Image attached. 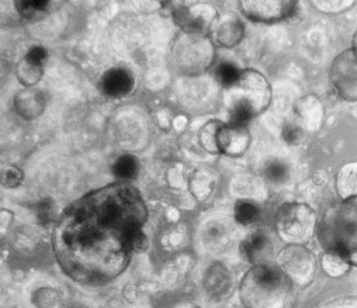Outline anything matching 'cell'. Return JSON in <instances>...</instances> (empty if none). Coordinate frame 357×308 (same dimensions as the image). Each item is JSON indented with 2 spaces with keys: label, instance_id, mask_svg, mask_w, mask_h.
Instances as JSON below:
<instances>
[{
  "label": "cell",
  "instance_id": "1",
  "mask_svg": "<svg viewBox=\"0 0 357 308\" xmlns=\"http://www.w3.org/2000/svg\"><path fill=\"white\" fill-rule=\"evenodd\" d=\"M148 210L133 186L112 184L84 195L65 210L54 227L53 246L61 268L82 284L97 286L128 267L134 237Z\"/></svg>",
  "mask_w": 357,
  "mask_h": 308
},
{
  "label": "cell",
  "instance_id": "2",
  "mask_svg": "<svg viewBox=\"0 0 357 308\" xmlns=\"http://www.w3.org/2000/svg\"><path fill=\"white\" fill-rule=\"evenodd\" d=\"M318 233L324 249L357 265V197L333 205Z\"/></svg>",
  "mask_w": 357,
  "mask_h": 308
},
{
  "label": "cell",
  "instance_id": "3",
  "mask_svg": "<svg viewBox=\"0 0 357 308\" xmlns=\"http://www.w3.org/2000/svg\"><path fill=\"white\" fill-rule=\"evenodd\" d=\"M331 81L338 95L357 101V49L352 47L338 54L331 68Z\"/></svg>",
  "mask_w": 357,
  "mask_h": 308
},
{
  "label": "cell",
  "instance_id": "4",
  "mask_svg": "<svg viewBox=\"0 0 357 308\" xmlns=\"http://www.w3.org/2000/svg\"><path fill=\"white\" fill-rule=\"evenodd\" d=\"M234 86L239 88L246 95L234 102H241L251 107L255 114L264 110L269 105L271 87L260 73L253 71L243 72Z\"/></svg>",
  "mask_w": 357,
  "mask_h": 308
},
{
  "label": "cell",
  "instance_id": "5",
  "mask_svg": "<svg viewBox=\"0 0 357 308\" xmlns=\"http://www.w3.org/2000/svg\"><path fill=\"white\" fill-rule=\"evenodd\" d=\"M239 4L246 17L261 22L283 20L292 15L296 8L295 2L284 0H252Z\"/></svg>",
  "mask_w": 357,
  "mask_h": 308
},
{
  "label": "cell",
  "instance_id": "6",
  "mask_svg": "<svg viewBox=\"0 0 357 308\" xmlns=\"http://www.w3.org/2000/svg\"><path fill=\"white\" fill-rule=\"evenodd\" d=\"M250 139L246 127L222 125L218 135V148L227 155L237 157L247 151Z\"/></svg>",
  "mask_w": 357,
  "mask_h": 308
},
{
  "label": "cell",
  "instance_id": "7",
  "mask_svg": "<svg viewBox=\"0 0 357 308\" xmlns=\"http://www.w3.org/2000/svg\"><path fill=\"white\" fill-rule=\"evenodd\" d=\"M102 91L112 98H121L132 90L134 78L128 70L112 68L105 74L101 81Z\"/></svg>",
  "mask_w": 357,
  "mask_h": 308
},
{
  "label": "cell",
  "instance_id": "8",
  "mask_svg": "<svg viewBox=\"0 0 357 308\" xmlns=\"http://www.w3.org/2000/svg\"><path fill=\"white\" fill-rule=\"evenodd\" d=\"M229 279L227 270L222 265L215 264L206 273V288L213 296L220 295L227 291Z\"/></svg>",
  "mask_w": 357,
  "mask_h": 308
},
{
  "label": "cell",
  "instance_id": "9",
  "mask_svg": "<svg viewBox=\"0 0 357 308\" xmlns=\"http://www.w3.org/2000/svg\"><path fill=\"white\" fill-rule=\"evenodd\" d=\"M139 170V161L133 155L126 154L117 158L112 171L116 178L122 180H131L136 178Z\"/></svg>",
  "mask_w": 357,
  "mask_h": 308
},
{
  "label": "cell",
  "instance_id": "10",
  "mask_svg": "<svg viewBox=\"0 0 357 308\" xmlns=\"http://www.w3.org/2000/svg\"><path fill=\"white\" fill-rule=\"evenodd\" d=\"M243 35V26L238 21H228L220 26L218 39L225 47H232L238 43Z\"/></svg>",
  "mask_w": 357,
  "mask_h": 308
},
{
  "label": "cell",
  "instance_id": "11",
  "mask_svg": "<svg viewBox=\"0 0 357 308\" xmlns=\"http://www.w3.org/2000/svg\"><path fill=\"white\" fill-rule=\"evenodd\" d=\"M252 277L261 287L267 288L276 287L281 279V275L278 270L267 267V265H259L252 270Z\"/></svg>",
  "mask_w": 357,
  "mask_h": 308
},
{
  "label": "cell",
  "instance_id": "12",
  "mask_svg": "<svg viewBox=\"0 0 357 308\" xmlns=\"http://www.w3.org/2000/svg\"><path fill=\"white\" fill-rule=\"evenodd\" d=\"M241 74L234 65L228 63L220 64L215 71V77L218 82L227 88H232L236 85Z\"/></svg>",
  "mask_w": 357,
  "mask_h": 308
},
{
  "label": "cell",
  "instance_id": "13",
  "mask_svg": "<svg viewBox=\"0 0 357 308\" xmlns=\"http://www.w3.org/2000/svg\"><path fill=\"white\" fill-rule=\"evenodd\" d=\"M175 18L178 25L191 32H200L204 29L203 21L195 17L185 8H181L175 11Z\"/></svg>",
  "mask_w": 357,
  "mask_h": 308
},
{
  "label": "cell",
  "instance_id": "14",
  "mask_svg": "<svg viewBox=\"0 0 357 308\" xmlns=\"http://www.w3.org/2000/svg\"><path fill=\"white\" fill-rule=\"evenodd\" d=\"M50 3L45 0H22L16 2V7L22 15L26 18H31L38 13H45L49 8Z\"/></svg>",
  "mask_w": 357,
  "mask_h": 308
},
{
  "label": "cell",
  "instance_id": "15",
  "mask_svg": "<svg viewBox=\"0 0 357 308\" xmlns=\"http://www.w3.org/2000/svg\"><path fill=\"white\" fill-rule=\"evenodd\" d=\"M258 208L255 204L247 201L239 202L234 209L236 220L243 225H249L257 220Z\"/></svg>",
  "mask_w": 357,
  "mask_h": 308
},
{
  "label": "cell",
  "instance_id": "16",
  "mask_svg": "<svg viewBox=\"0 0 357 308\" xmlns=\"http://www.w3.org/2000/svg\"><path fill=\"white\" fill-rule=\"evenodd\" d=\"M265 176L268 180L274 183H282L288 178L289 169L284 162L271 161L265 168Z\"/></svg>",
  "mask_w": 357,
  "mask_h": 308
},
{
  "label": "cell",
  "instance_id": "17",
  "mask_svg": "<svg viewBox=\"0 0 357 308\" xmlns=\"http://www.w3.org/2000/svg\"><path fill=\"white\" fill-rule=\"evenodd\" d=\"M266 237L259 233L252 235L243 245V251L249 260L253 261L256 256L266 248Z\"/></svg>",
  "mask_w": 357,
  "mask_h": 308
},
{
  "label": "cell",
  "instance_id": "18",
  "mask_svg": "<svg viewBox=\"0 0 357 308\" xmlns=\"http://www.w3.org/2000/svg\"><path fill=\"white\" fill-rule=\"evenodd\" d=\"M46 59L47 51L40 46H34L26 55L25 62L33 72L37 73V72H40Z\"/></svg>",
  "mask_w": 357,
  "mask_h": 308
},
{
  "label": "cell",
  "instance_id": "19",
  "mask_svg": "<svg viewBox=\"0 0 357 308\" xmlns=\"http://www.w3.org/2000/svg\"><path fill=\"white\" fill-rule=\"evenodd\" d=\"M22 174L17 167H9L2 174V184L8 188H14L22 180Z\"/></svg>",
  "mask_w": 357,
  "mask_h": 308
},
{
  "label": "cell",
  "instance_id": "20",
  "mask_svg": "<svg viewBox=\"0 0 357 308\" xmlns=\"http://www.w3.org/2000/svg\"><path fill=\"white\" fill-rule=\"evenodd\" d=\"M303 137V130L298 125L287 124L283 129V138L289 144H297Z\"/></svg>",
  "mask_w": 357,
  "mask_h": 308
},
{
  "label": "cell",
  "instance_id": "21",
  "mask_svg": "<svg viewBox=\"0 0 357 308\" xmlns=\"http://www.w3.org/2000/svg\"><path fill=\"white\" fill-rule=\"evenodd\" d=\"M54 204L51 200L45 199L38 205V217L43 225H46L52 220L54 213Z\"/></svg>",
  "mask_w": 357,
  "mask_h": 308
},
{
  "label": "cell",
  "instance_id": "22",
  "mask_svg": "<svg viewBox=\"0 0 357 308\" xmlns=\"http://www.w3.org/2000/svg\"><path fill=\"white\" fill-rule=\"evenodd\" d=\"M352 47L357 49V32L354 39V46Z\"/></svg>",
  "mask_w": 357,
  "mask_h": 308
}]
</instances>
